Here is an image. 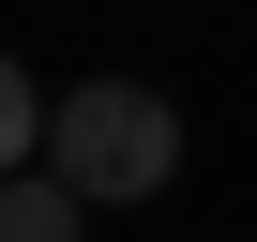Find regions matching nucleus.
I'll list each match as a JSON object with an SVG mask.
<instances>
[{"label":"nucleus","instance_id":"nucleus-1","mask_svg":"<svg viewBox=\"0 0 257 242\" xmlns=\"http://www.w3.org/2000/svg\"><path fill=\"white\" fill-rule=\"evenodd\" d=\"M76 212H121V197H167V167H182V106L152 91V76H76L61 106H46V152H31Z\"/></svg>","mask_w":257,"mask_h":242},{"label":"nucleus","instance_id":"nucleus-2","mask_svg":"<svg viewBox=\"0 0 257 242\" xmlns=\"http://www.w3.org/2000/svg\"><path fill=\"white\" fill-rule=\"evenodd\" d=\"M0 242H91V212H76L46 167H16V182H0Z\"/></svg>","mask_w":257,"mask_h":242},{"label":"nucleus","instance_id":"nucleus-3","mask_svg":"<svg viewBox=\"0 0 257 242\" xmlns=\"http://www.w3.org/2000/svg\"><path fill=\"white\" fill-rule=\"evenodd\" d=\"M31 152H46V91H31V76H16V61H0V182H16V167H31Z\"/></svg>","mask_w":257,"mask_h":242}]
</instances>
